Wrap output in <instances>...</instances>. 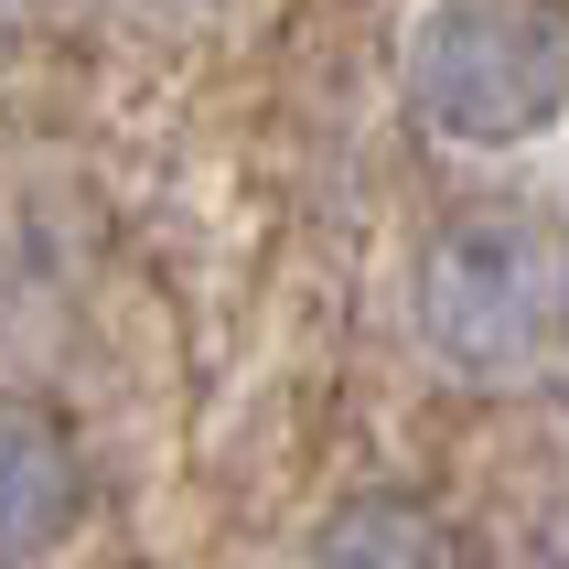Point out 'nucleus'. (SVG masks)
I'll list each match as a JSON object with an SVG mask.
<instances>
[{"label":"nucleus","instance_id":"obj_1","mask_svg":"<svg viewBox=\"0 0 569 569\" xmlns=\"http://www.w3.org/2000/svg\"><path fill=\"white\" fill-rule=\"evenodd\" d=\"M419 345L462 387H538L569 366V216L495 193L451 204L419 248Z\"/></svg>","mask_w":569,"mask_h":569},{"label":"nucleus","instance_id":"obj_2","mask_svg":"<svg viewBox=\"0 0 569 569\" xmlns=\"http://www.w3.org/2000/svg\"><path fill=\"white\" fill-rule=\"evenodd\" d=\"M409 108L462 151H516L569 119L559 0H430L409 22Z\"/></svg>","mask_w":569,"mask_h":569},{"label":"nucleus","instance_id":"obj_3","mask_svg":"<svg viewBox=\"0 0 569 569\" xmlns=\"http://www.w3.org/2000/svg\"><path fill=\"white\" fill-rule=\"evenodd\" d=\"M87 527V451L43 398H11L0 387V569L43 559Z\"/></svg>","mask_w":569,"mask_h":569},{"label":"nucleus","instance_id":"obj_4","mask_svg":"<svg viewBox=\"0 0 569 569\" xmlns=\"http://www.w3.org/2000/svg\"><path fill=\"white\" fill-rule=\"evenodd\" d=\"M312 569H473V548L451 538V516H430L419 495H355L322 516Z\"/></svg>","mask_w":569,"mask_h":569},{"label":"nucleus","instance_id":"obj_5","mask_svg":"<svg viewBox=\"0 0 569 569\" xmlns=\"http://www.w3.org/2000/svg\"><path fill=\"white\" fill-rule=\"evenodd\" d=\"M161 11H204V0H161Z\"/></svg>","mask_w":569,"mask_h":569},{"label":"nucleus","instance_id":"obj_6","mask_svg":"<svg viewBox=\"0 0 569 569\" xmlns=\"http://www.w3.org/2000/svg\"><path fill=\"white\" fill-rule=\"evenodd\" d=\"M0 11H22V0H0Z\"/></svg>","mask_w":569,"mask_h":569}]
</instances>
